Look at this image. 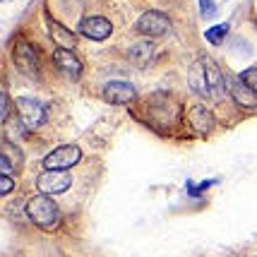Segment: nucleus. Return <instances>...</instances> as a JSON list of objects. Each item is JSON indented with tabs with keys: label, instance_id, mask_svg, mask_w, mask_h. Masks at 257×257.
<instances>
[{
	"label": "nucleus",
	"instance_id": "19",
	"mask_svg": "<svg viewBox=\"0 0 257 257\" xmlns=\"http://www.w3.org/2000/svg\"><path fill=\"white\" fill-rule=\"evenodd\" d=\"M200 3V12H202V17H212L214 12H216V5H214L212 0H197Z\"/></svg>",
	"mask_w": 257,
	"mask_h": 257
},
{
	"label": "nucleus",
	"instance_id": "20",
	"mask_svg": "<svg viewBox=\"0 0 257 257\" xmlns=\"http://www.w3.org/2000/svg\"><path fill=\"white\" fill-rule=\"evenodd\" d=\"M15 190V183H12L10 176H3L0 173V195H8V192Z\"/></svg>",
	"mask_w": 257,
	"mask_h": 257
},
{
	"label": "nucleus",
	"instance_id": "22",
	"mask_svg": "<svg viewBox=\"0 0 257 257\" xmlns=\"http://www.w3.org/2000/svg\"><path fill=\"white\" fill-rule=\"evenodd\" d=\"M0 3H3V0H0Z\"/></svg>",
	"mask_w": 257,
	"mask_h": 257
},
{
	"label": "nucleus",
	"instance_id": "13",
	"mask_svg": "<svg viewBox=\"0 0 257 257\" xmlns=\"http://www.w3.org/2000/svg\"><path fill=\"white\" fill-rule=\"evenodd\" d=\"M154 53H157V48H154L152 41H137L135 46H130L127 58H130L137 67H147L152 60H154Z\"/></svg>",
	"mask_w": 257,
	"mask_h": 257
},
{
	"label": "nucleus",
	"instance_id": "4",
	"mask_svg": "<svg viewBox=\"0 0 257 257\" xmlns=\"http://www.w3.org/2000/svg\"><path fill=\"white\" fill-rule=\"evenodd\" d=\"M12 60H15V65L17 70L27 75L29 79H39L41 77V60H39V53H36V48H34L27 39H20L15 48H12Z\"/></svg>",
	"mask_w": 257,
	"mask_h": 257
},
{
	"label": "nucleus",
	"instance_id": "11",
	"mask_svg": "<svg viewBox=\"0 0 257 257\" xmlns=\"http://www.w3.org/2000/svg\"><path fill=\"white\" fill-rule=\"evenodd\" d=\"M188 120H190V127L195 130V133L200 135H207L214 130V115L209 113V108L207 106H202V103H195V106H190V111H188Z\"/></svg>",
	"mask_w": 257,
	"mask_h": 257
},
{
	"label": "nucleus",
	"instance_id": "14",
	"mask_svg": "<svg viewBox=\"0 0 257 257\" xmlns=\"http://www.w3.org/2000/svg\"><path fill=\"white\" fill-rule=\"evenodd\" d=\"M48 29H51V36H53V41L58 44V48H67V51H72V48H75L77 39H75V34H70L67 27L58 24L53 17H48Z\"/></svg>",
	"mask_w": 257,
	"mask_h": 257
},
{
	"label": "nucleus",
	"instance_id": "8",
	"mask_svg": "<svg viewBox=\"0 0 257 257\" xmlns=\"http://www.w3.org/2000/svg\"><path fill=\"white\" fill-rule=\"evenodd\" d=\"M36 185H39V192L41 195H60L65 192L70 185H72V176L67 171H44L39 178H36Z\"/></svg>",
	"mask_w": 257,
	"mask_h": 257
},
{
	"label": "nucleus",
	"instance_id": "1",
	"mask_svg": "<svg viewBox=\"0 0 257 257\" xmlns=\"http://www.w3.org/2000/svg\"><path fill=\"white\" fill-rule=\"evenodd\" d=\"M188 84L197 96L209 101L221 99V94L226 89V79L221 75V70L209 58H200L197 63H192L190 72H188Z\"/></svg>",
	"mask_w": 257,
	"mask_h": 257
},
{
	"label": "nucleus",
	"instance_id": "2",
	"mask_svg": "<svg viewBox=\"0 0 257 257\" xmlns=\"http://www.w3.org/2000/svg\"><path fill=\"white\" fill-rule=\"evenodd\" d=\"M145 113L149 115L147 123L152 127L171 130L173 125H178V99L171 94H154L145 101Z\"/></svg>",
	"mask_w": 257,
	"mask_h": 257
},
{
	"label": "nucleus",
	"instance_id": "5",
	"mask_svg": "<svg viewBox=\"0 0 257 257\" xmlns=\"http://www.w3.org/2000/svg\"><path fill=\"white\" fill-rule=\"evenodd\" d=\"M135 29H137L140 34H145V36H149V39H159V36L171 34L173 22L168 20V15H164V12L149 10V12H145V15L137 20Z\"/></svg>",
	"mask_w": 257,
	"mask_h": 257
},
{
	"label": "nucleus",
	"instance_id": "15",
	"mask_svg": "<svg viewBox=\"0 0 257 257\" xmlns=\"http://www.w3.org/2000/svg\"><path fill=\"white\" fill-rule=\"evenodd\" d=\"M228 87H231V96H233V101H238L240 106H245V108H255V103H257V96H255V91H250L240 82V79H228Z\"/></svg>",
	"mask_w": 257,
	"mask_h": 257
},
{
	"label": "nucleus",
	"instance_id": "6",
	"mask_svg": "<svg viewBox=\"0 0 257 257\" xmlns=\"http://www.w3.org/2000/svg\"><path fill=\"white\" fill-rule=\"evenodd\" d=\"M17 118H20V123L27 125L29 130H39V127L46 123L44 103L36 99H29V96L17 99Z\"/></svg>",
	"mask_w": 257,
	"mask_h": 257
},
{
	"label": "nucleus",
	"instance_id": "16",
	"mask_svg": "<svg viewBox=\"0 0 257 257\" xmlns=\"http://www.w3.org/2000/svg\"><path fill=\"white\" fill-rule=\"evenodd\" d=\"M20 164H22V154L15 147H10L8 152H0V173L3 176H10L12 171H17Z\"/></svg>",
	"mask_w": 257,
	"mask_h": 257
},
{
	"label": "nucleus",
	"instance_id": "17",
	"mask_svg": "<svg viewBox=\"0 0 257 257\" xmlns=\"http://www.w3.org/2000/svg\"><path fill=\"white\" fill-rule=\"evenodd\" d=\"M226 34H228V24L224 22V24H216V27H212V29H207L204 39H207L212 46H219V44H224Z\"/></svg>",
	"mask_w": 257,
	"mask_h": 257
},
{
	"label": "nucleus",
	"instance_id": "18",
	"mask_svg": "<svg viewBox=\"0 0 257 257\" xmlns=\"http://www.w3.org/2000/svg\"><path fill=\"white\" fill-rule=\"evenodd\" d=\"M240 82H243V84H245L247 89L250 91H257V67L252 65V67H247L245 72H243V75H240Z\"/></svg>",
	"mask_w": 257,
	"mask_h": 257
},
{
	"label": "nucleus",
	"instance_id": "9",
	"mask_svg": "<svg viewBox=\"0 0 257 257\" xmlns=\"http://www.w3.org/2000/svg\"><path fill=\"white\" fill-rule=\"evenodd\" d=\"M77 32L82 36H87L91 41H103V39H108L113 32V24L106 20V17H99V15H94V17H84L82 22H79Z\"/></svg>",
	"mask_w": 257,
	"mask_h": 257
},
{
	"label": "nucleus",
	"instance_id": "21",
	"mask_svg": "<svg viewBox=\"0 0 257 257\" xmlns=\"http://www.w3.org/2000/svg\"><path fill=\"white\" fill-rule=\"evenodd\" d=\"M8 108H10V101H8V94L0 89V123L8 118Z\"/></svg>",
	"mask_w": 257,
	"mask_h": 257
},
{
	"label": "nucleus",
	"instance_id": "7",
	"mask_svg": "<svg viewBox=\"0 0 257 257\" xmlns=\"http://www.w3.org/2000/svg\"><path fill=\"white\" fill-rule=\"evenodd\" d=\"M79 159H82V149L77 145L58 147L51 154H46L44 168H48V171H67V168H72L75 164H79Z\"/></svg>",
	"mask_w": 257,
	"mask_h": 257
},
{
	"label": "nucleus",
	"instance_id": "12",
	"mask_svg": "<svg viewBox=\"0 0 257 257\" xmlns=\"http://www.w3.org/2000/svg\"><path fill=\"white\" fill-rule=\"evenodd\" d=\"M53 63L60 72H65L67 77L77 79L82 75V63H79V58L72 53V51H67V48H58L56 53H53Z\"/></svg>",
	"mask_w": 257,
	"mask_h": 257
},
{
	"label": "nucleus",
	"instance_id": "10",
	"mask_svg": "<svg viewBox=\"0 0 257 257\" xmlns=\"http://www.w3.org/2000/svg\"><path fill=\"white\" fill-rule=\"evenodd\" d=\"M101 96L108 103H130L137 99V89L130 82H108L101 91Z\"/></svg>",
	"mask_w": 257,
	"mask_h": 257
},
{
	"label": "nucleus",
	"instance_id": "3",
	"mask_svg": "<svg viewBox=\"0 0 257 257\" xmlns=\"http://www.w3.org/2000/svg\"><path fill=\"white\" fill-rule=\"evenodd\" d=\"M27 216H29L32 224H36L39 228H46V231L56 228L58 221H60L56 202L51 200L48 195H36V197L27 202Z\"/></svg>",
	"mask_w": 257,
	"mask_h": 257
}]
</instances>
